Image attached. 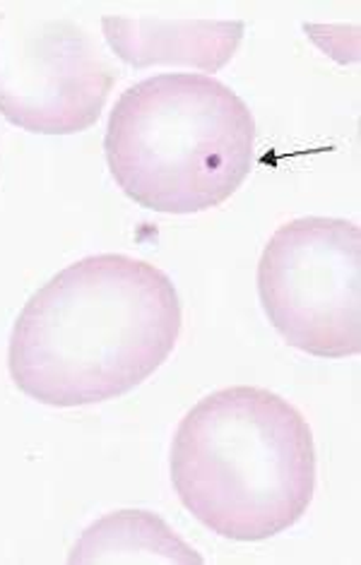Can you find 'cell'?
Wrapping results in <instances>:
<instances>
[{"instance_id": "5b68a950", "label": "cell", "mask_w": 361, "mask_h": 565, "mask_svg": "<svg viewBox=\"0 0 361 565\" xmlns=\"http://www.w3.org/2000/svg\"><path fill=\"white\" fill-rule=\"evenodd\" d=\"M118 71L68 18L0 10V116L36 136L85 132L104 111Z\"/></svg>"}, {"instance_id": "6da1fadb", "label": "cell", "mask_w": 361, "mask_h": 565, "mask_svg": "<svg viewBox=\"0 0 361 565\" xmlns=\"http://www.w3.org/2000/svg\"><path fill=\"white\" fill-rule=\"evenodd\" d=\"M183 308L171 277L124 253L87 255L24 303L8 371L39 405L73 409L128 395L177 349Z\"/></svg>"}, {"instance_id": "277c9868", "label": "cell", "mask_w": 361, "mask_h": 565, "mask_svg": "<svg viewBox=\"0 0 361 565\" xmlns=\"http://www.w3.org/2000/svg\"><path fill=\"white\" fill-rule=\"evenodd\" d=\"M258 299L299 352L340 361L361 352V232L350 220L299 217L267 241Z\"/></svg>"}, {"instance_id": "52a82bcc", "label": "cell", "mask_w": 361, "mask_h": 565, "mask_svg": "<svg viewBox=\"0 0 361 565\" xmlns=\"http://www.w3.org/2000/svg\"><path fill=\"white\" fill-rule=\"evenodd\" d=\"M71 565L114 563H167L203 565L205 558L183 542L157 513L150 510H116L95 520L79 534L68 554Z\"/></svg>"}, {"instance_id": "8992f818", "label": "cell", "mask_w": 361, "mask_h": 565, "mask_svg": "<svg viewBox=\"0 0 361 565\" xmlns=\"http://www.w3.org/2000/svg\"><path fill=\"white\" fill-rule=\"evenodd\" d=\"M102 32L116 58L136 71L152 65H183L220 73L244 42L241 20H159L102 18Z\"/></svg>"}, {"instance_id": "7a4b0ae2", "label": "cell", "mask_w": 361, "mask_h": 565, "mask_svg": "<svg viewBox=\"0 0 361 565\" xmlns=\"http://www.w3.org/2000/svg\"><path fill=\"white\" fill-rule=\"evenodd\" d=\"M173 491L212 534L265 542L291 530L316 493V443L304 414L267 387L210 393L171 440Z\"/></svg>"}, {"instance_id": "3957f363", "label": "cell", "mask_w": 361, "mask_h": 565, "mask_svg": "<svg viewBox=\"0 0 361 565\" xmlns=\"http://www.w3.org/2000/svg\"><path fill=\"white\" fill-rule=\"evenodd\" d=\"M256 118L220 79L162 73L120 94L106 124L112 179L138 207L198 214L224 205L253 169Z\"/></svg>"}]
</instances>
